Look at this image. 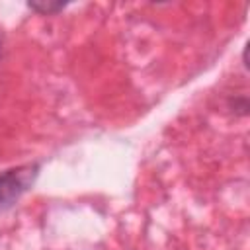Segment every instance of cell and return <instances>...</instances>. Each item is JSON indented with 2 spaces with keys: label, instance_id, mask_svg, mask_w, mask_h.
Returning a JSON list of instances; mask_svg holds the SVG:
<instances>
[{
  "label": "cell",
  "instance_id": "cell-2",
  "mask_svg": "<svg viewBox=\"0 0 250 250\" xmlns=\"http://www.w3.org/2000/svg\"><path fill=\"white\" fill-rule=\"evenodd\" d=\"M31 10H35V12H41V14H55V12H59V10H62L66 4H37V2H29L27 4Z\"/></svg>",
  "mask_w": 250,
  "mask_h": 250
},
{
  "label": "cell",
  "instance_id": "cell-1",
  "mask_svg": "<svg viewBox=\"0 0 250 250\" xmlns=\"http://www.w3.org/2000/svg\"><path fill=\"white\" fill-rule=\"evenodd\" d=\"M39 174V164H25L0 174V207L12 205L21 193H25Z\"/></svg>",
  "mask_w": 250,
  "mask_h": 250
}]
</instances>
